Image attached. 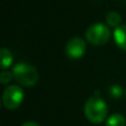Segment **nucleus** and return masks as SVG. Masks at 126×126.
I'll list each match as a JSON object with an SVG mask.
<instances>
[{"mask_svg":"<svg viewBox=\"0 0 126 126\" xmlns=\"http://www.w3.org/2000/svg\"><path fill=\"white\" fill-rule=\"evenodd\" d=\"M84 115L93 124H100L106 120L107 105L104 100L98 96H92L85 102Z\"/></svg>","mask_w":126,"mask_h":126,"instance_id":"nucleus-1","label":"nucleus"},{"mask_svg":"<svg viewBox=\"0 0 126 126\" xmlns=\"http://www.w3.org/2000/svg\"><path fill=\"white\" fill-rule=\"evenodd\" d=\"M13 79L17 81L19 84L24 86H33L37 84L39 75H38L37 70L30 64L24 62H20L13 66L12 70Z\"/></svg>","mask_w":126,"mask_h":126,"instance_id":"nucleus-2","label":"nucleus"},{"mask_svg":"<svg viewBox=\"0 0 126 126\" xmlns=\"http://www.w3.org/2000/svg\"><path fill=\"white\" fill-rule=\"evenodd\" d=\"M85 37L89 43L92 46L100 47L105 44L110 40L111 37V31L105 24L103 23H95L89 27L85 32Z\"/></svg>","mask_w":126,"mask_h":126,"instance_id":"nucleus-3","label":"nucleus"},{"mask_svg":"<svg viewBox=\"0 0 126 126\" xmlns=\"http://www.w3.org/2000/svg\"><path fill=\"white\" fill-rule=\"evenodd\" d=\"M24 93L18 85H9L2 94V103L7 110H16L21 105Z\"/></svg>","mask_w":126,"mask_h":126,"instance_id":"nucleus-4","label":"nucleus"},{"mask_svg":"<svg viewBox=\"0 0 126 126\" xmlns=\"http://www.w3.org/2000/svg\"><path fill=\"white\" fill-rule=\"evenodd\" d=\"M86 51V43L82 38L74 37L67 41L65 46V53L70 59H80Z\"/></svg>","mask_w":126,"mask_h":126,"instance_id":"nucleus-5","label":"nucleus"},{"mask_svg":"<svg viewBox=\"0 0 126 126\" xmlns=\"http://www.w3.org/2000/svg\"><path fill=\"white\" fill-rule=\"evenodd\" d=\"M114 40L117 47L122 50L126 51V24L120 26L114 30Z\"/></svg>","mask_w":126,"mask_h":126,"instance_id":"nucleus-6","label":"nucleus"},{"mask_svg":"<svg viewBox=\"0 0 126 126\" xmlns=\"http://www.w3.org/2000/svg\"><path fill=\"white\" fill-rule=\"evenodd\" d=\"M13 61V55L11 51L7 48H2L0 50V66L2 70L7 69L11 65Z\"/></svg>","mask_w":126,"mask_h":126,"instance_id":"nucleus-7","label":"nucleus"},{"mask_svg":"<svg viewBox=\"0 0 126 126\" xmlns=\"http://www.w3.org/2000/svg\"><path fill=\"white\" fill-rule=\"evenodd\" d=\"M126 125V120L122 114H112L109 116L105 123V126H125Z\"/></svg>","mask_w":126,"mask_h":126,"instance_id":"nucleus-8","label":"nucleus"},{"mask_svg":"<svg viewBox=\"0 0 126 126\" xmlns=\"http://www.w3.org/2000/svg\"><path fill=\"white\" fill-rule=\"evenodd\" d=\"M106 22L110 27L116 29L120 27L121 22H122V18L116 11H110L106 15Z\"/></svg>","mask_w":126,"mask_h":126,"instance_id":"nucleus-9","label":"nucleus"},{"mask_svg":"<svg viewBox=\"0 0 126 126\" xmlns=\"http://www.w3.org/2000/svg\"><path fill=\"white\" fill-rule=\"evenodd\" d=\"M12 79H13V73H10V72L3 71V72H1V74H0V82H1L2 84L9 83Z\"/></svg>","mask_w":126,"mask_h":126,"instance_id":"nucleus-10","label":"nucleus"},{"mask_svg":"<svg viewBox=\"0 0 126 126\" xmlns=\"http://www.w3.org/2000/svg\"><path fill=\"white\" fill-rule=\"evenodd\" d=\"M22 126H40V125L35 122H26L22 124Z\"/></svg>","mask_w":126,"mask_h":126,"instance_id":"nucleus-11","label":"nucleus"}]
</instances>
